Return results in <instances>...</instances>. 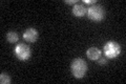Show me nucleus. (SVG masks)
<instances>
[{"label": "nucleus", "instance_id": "nucleus-1", "mask_svg": "<svg viewBox=\"0 0 126 84\" xmlns=\"http://www.w3.org/2000/svg\"><path fill=\"white\" fill-rule=\"evenodd\" d=\"M70 69H72V73L75 76V78L77 79H82L86 74V70H87V65H86V62L83 59L81 58H77L75 59L72 62V65H70Z\"/></svg>", "mask_w": 126, "mask_h": 84}, {"label": "nucleus", "instance_id": "nucleus-2", "mask_svg": "<svg viewBox=\"0 0 126 84\" xmlns=\"http://www.w3.org/2000/svg\"><path fill=\"white\" fill-rule=\"evenodd\" d=\"M87 16L94 21H101L105 17V11L100 4H93L87 9Z\"/></svg>", "mask_w": 126, "mask_h": 84}, {"label": "nucleus", "instance_id": "nucleus-3", "mask_svg": "<svg viewBox=\"0 0 126 84\" xmlns=\"http://www.w3.org/2000/svg\"><path fill=\"white\" fill-rule=\"evenodd\" d=\"M103 50L105 54V57L108 59H113L118 57L121 53V46L115 41H108L103 46Z\"/></svg>", "mask_w": 126, "mask_h": 84}, {"label": "nucleus", "instance_id": "nucleus-4", "mask_svg": "<svg viewBox=\"0 0 126 84\" xmlns=\"http://www.w3.org/2000/svg\"><path fill=\"white\" fill-rule=\"evenodd\" d=\"M15 55L17 56V58L19 60H21V61H26V60L30 59V57H31L32 50L30 49L29 45L20 43V44L16 45V47H15Z\"/></svg>", "mask_w": 126, "mask_h": 84}, {"label": "nucleus", "instance_id": "nucleus-5", "mask_svg": "<svg viewBox=\"0 0 126 84\" xmlns=\"http://www.w3.org/2000/svg\"><path fill=\"white\" fill-rule=\"evenodd\" d=\"M38 31L36 29H33V27H30L23 33V39L27 42H35L38 39Z\"/></svg>", "mask_w": 126, "mask_h": 84}, {"label": "nucleus", "instance_id": "nucleus-6", "mask_svg": "<svg viewBox=\"0 0 126 84\" xmlns=\"http://www.w3.org/2000/svg\"><path fill=\"white\" fill-rule=\"evenodd\" d=\"M87 12V9L84 6V4H81V3H76L73 7V14L77 17H82L84 16Z\"/></svg>", "mask_w": 126, "mask_h": 84}, {"label": "nucleus", "instance_id": "nucleus-7", "mask_svg": "<svg viewBox=\"0 0 126 84\" xmlns=\"http://www.w3.org/2000/svg\"><path fill=\"white\" fill-rule=\"evenodd\" d=\"M86 55L90 60H98L101 57V50L98 47H90L86 51Z\"/></svg>", "mask_w": 126, "mask_h": 84}, {"label": "nucleus", "instance_id": "nucleus-8", "mask_svg": "<svg viewBox=\"0 0 126 84\" xmlns=\"http://www.w3.org/2000/svg\"><path fill=\"white\" fill-rule=\"evenodd\" d=\"M6 39H7V41H9L10 43H15V42H17V41H18L19 36H18V34L16 33V32L11 31V32H9V33H7V35H6Z\"/></svg>", "mask_w": 126, "mask_h": 84}, {"label": "nucleus", "instance_id": "nucleus-9", "mask_svg": "<svg viewBox=\"0 0 126 84\" xmlns=\"http://www.w3.org/2000/svg\"><path fill=\"white\" fill-rule=\"evenodd\" d=\"M11 82V77L6 73H1L0 75V83L1 84H7Z\"/></svg>", "mask_w": 126, "mask_h": 84}, {"label": "nucleus", "instance_id": "nucleus-10", "mask_svg": "<svg viewBox=\"0 0 126 84\" xmlns=\"http://www.w3.org/2000/svg\"><path fill=\"white\" fill-rule=\"evenodd\" d=\"M98 63H99L100 65H104L107 63V59H105V58H99L98 59Z\"/></svg>", "mask_w": 126, "mask_h": 84}, {"label": "nucleus", "instance_id": "nucleus-11", "mask_svg": "<svg viewBox=\"0 0 126 84\" xmlns=\"http://www.w3.org/2000/svg\"><path fill=\"white\" fill-rule=\"evenodd\" d=\"M65 3H67V4H76V3H78V0H65Z\"/></svg>", "mask_w": 126, "mask_h": 84}, {"label": "nucleus", "instance_id": "nucleus-12", "mask_svg": "<svg viewBox=\"0 0 126 84\" xmlns=\"http://www.w3.org/2000/svg\"><path fill=\"white\" fill-rule=\"evenodd\" d=\"M83 2L86 3V4H96V1L94 0H83Z\"/></svg>", "mask_w": 126, "mask_h": 84}]
</instances>
